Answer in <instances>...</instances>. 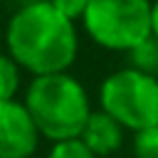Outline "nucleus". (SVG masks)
Masks as SVG:
<instances>
[{"instance_id":"obj_1","label":"nucleus","mask_w":158,"mask_h":158,"mask_svg":"<svg viewBox=\"0 0 158 158\" xmlns=\"http://www.w3.org/2000/svg\"><path fill=\"white\" fill-rule=\"evenodd\" d=\"M5 52L30 77L69 72L79 54L77 22L49 0H27L5 25Z\"/></svg>"},{"instance_id":"obj_2","label":"nucleus","mask_w":158,"mask_h":158,"mask_svg":"<svg viewBox=\"0 0 158 158\" xmlns=\"http://www.w3.org/2000/svg\"><path fill=\"white\" fill-rule=\"evenodd\" d=\"M22 101L30 109L42 138L49 143L79 138L94 111L86 86L72 72L32 77L22 91Z\"/></svg>"},{"instance_id":"obj_3","label":"nucleus","mask_w":158,"mask_h":158,"mask_svg":"<svg viewBox=\"0 0 158 158\" xmlns=\"http://www.w3.org/2000/svg\"><path fill=\"white\" fill-rule=\"evenodd\" d=\"M99 109L111 114L128 133L158 123V74L133 64L114 69L99 84Z\"/></svg>"},{"instance_id":"obj_4","label":"nucleus","mask_w":158,"mask_h":158,"mask_svg":"<svg viewBox=\"0 0 158 158\" xmlns=\"http://www.w3.org/2000/svg\"><path fill=\"white\" fill-rule=\"evenodd\" d=\"M81 30L106 52H133L151 37V0H89Z\"/></svg>"},{"instance_id":"obj_5","label":"nucleus","mask_w":158,"mask_h":158,"mask_svg":"<svg viewBox=\"0 0 158 158\" xmlns=\"http://www.w3.org/2000/svg\"><path fill=\"white\" fill-rule=\"evenodd\" d=\"M42 133L22 99L0 101V158H32Z\"/></svg>"},{"instance_id":"obj_6","label":"nucleus","mask_w":158,"mask_h":158,"mask_svg":"<svg viewBox=\"0 0 158 158\" xmlns=\"http://www.w3.org/2000/svg\"><path fill=\"white\" fill-rule=\"evenodd\" d=\"M126 133H128V131H126L111 114H106L104 109H94L91 116H89V121L84 123L79 138H81L99 158H109V156H114V153H118V151L123 148Z\"/></svg>"},{"instance_id":"obj_7","label":"nucleus","mask_w":158,"mask_h":158,"mask_svg":"<svg viewBox=\"0 0 158 158\" xmlns=\"http://www.w3.org/2000/svg\"><path fill=\"white\" fill-rule=\"evenodd\" d=\"M20 86H22V67L5 49H0V101L17 99Z\"/></svg>"},{"instance_id":"obj_8","label":"nucleus","mask_w":158,"mask_h":158,"mask_svg":"<svg viewBox=\"0 0 158 158\" xmlns=\"http://www.w3.org/2000/svg\"><path fill=\"white\" fill-rule=\"evenodd\" d=\"M44 158H99V156L81 138H64V141L49 143Z\"/></svg>"},{"instance_id":"obj_9","label":"nucleus","mask_w":158,"mask_h":158,"mask_svg":"<svg viewBox=\"0 0 158 158\" xmlns=\"http://www.w3.org/2000/svg\"><path fill=\"white\" fill-rule=\"evenodd\" d=\"M131 151L133 158H158V123L143 131L131 133Z\"/></svg>"},{"instance_id":"obj_10","label":"nucleus","mask_w":158,"mask_h":158,"mask_svg":"<svg viewBox=\"0 0 158 158\" xmlns=\"http://www.w3.org/2000/svg\"><path fill=\"white\" fill-rule=\"evenodd\" d=\"M131 54V64L143 69V72H151V74H158V40L148 37L146 42H141Z\"/></svg>"},{"instance_id":"obj_11","label":"nucleus","mask_w":158,"mask_h":158,"mask_svg":"<svg viewBox=\"0 0 158 158\" xmlns=\"http://www.w3.org/2000/svg\"><path fill=\"white\" fill-rule=\"evenodd\" d=\"M49 2L54 5L57 12H62L64 17L74 20V22H81L84 10H86V5H89V0H49Z\"/></svg>"},{"instance_id":"obj_12","label":"nucleus","mask_w":158,"mask_h":158,"mask_svg":"<svg viewBox=\"0 0 158 158\" xmlns=\"http://www.w3.org/2000/svg\"><path fill=\"white\" fill-rule=\"evenodd\" d=\"M151 37L158 40V0H151Z\"/></svg>"}]
</instances>
